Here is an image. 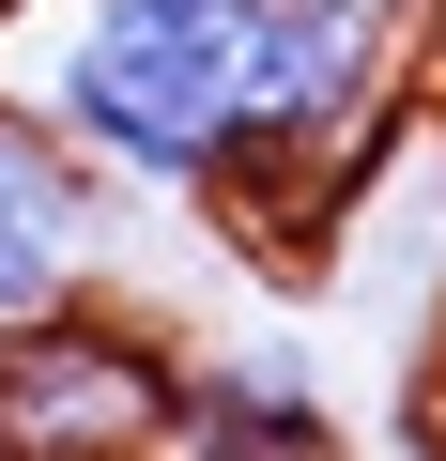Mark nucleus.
<instances>
[{"mask_svg": "<svg viewBox=\"0 0 446 461\" xmlns=\"http://www.w3.org/2000/svg\"><path fill=\"white\" fill-rule=\"evenodd\" d=\"M431 0H262L247 16V93H232V169L200 215H232L247 247H308L323 200H354L415 108Z\"/></svg>", "mask_w": 446, "mask_h": 461, "instance_id": "1", "label": "nucleus"}, {"mask_svg": "<svg viewBox=\"0 0 446 461\" xmlns=\"http://www.w3.org/2000/svg\"><path fill=\"white\" fill-rule=\"evenodd\" d=\"M431 400H446V369H431Z\"/></svg>", "mask_w": 446, "mask_h": 461, "instance_id": "6", "label": "nucleus"}, {"mask_svg": "<svg viewBox=\"0 0 446 461\" xmlns=\"http://www.w3.org/2000/svg\"><path fill=\"white\" fill-rule=\"evenodd\" d=\"M169 461H354V430L293 339H215V354H185Z\"/></svg>", "mask_w": 446, "mask_h": 461, "instance_id": "5", "label": "nucleus"}, {"mask_svg": "<svg viewBox=\"0 0 446 461\" xmlns=\"http://www.w3.org/2000/svg\"><path fill=\"white\" fill-rule=\"evenodd\" d=\"M185 339L123 293H77L47 323H0V461H169Z\"/></svg>", "mask_w": 446, "mask_h": 461, "instance_id": "3", "label": "nucleus"}, {"mask_svg": "<svg viewBox=\"0 0 446 461\" xmlns=\"http://www.w3.org/2000/svg\"><path fill=\"white\" fill-rule=\"evenodd\" d=\"M247 16L262 0H47L16 93L123 200H215V169H232V93H247Z\"/></svg>", "mask_w": 446, "mask_h": 461, "instance_id": "2", "label": "nucleus"}, {"mask_svg": "<svg viewBox=\"0 0 446 461\" xmlns=\"http://www.w3.org/2000/svg\"><path fill=\"white\" fill-rule=\"evenodd\" d=\"M123 262V185L0 77V323H47L77 293H108Z\"/></svg>", "mask_w": 446, "mask_h": 461, "instance_id": "4", "label": "nucleus"}]
</instances>
